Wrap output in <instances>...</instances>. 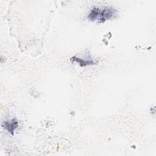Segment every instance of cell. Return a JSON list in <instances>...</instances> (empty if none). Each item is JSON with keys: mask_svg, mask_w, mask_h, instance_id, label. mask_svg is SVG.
Returning a JSON list of instances; mask_svg holds the SVG:
<instances>
[{"mask_svg": "<svg viewBox=\"0 0 156 156\" xmlns=\"http://www.w3.org/2000/svg\"><path fill=\"white\" fill-rule=\"evenodd\" d=\"M116 10L112 7H104L102 9L94 7L88 15V18L90 21L98 20L102 23L112 18L116 15Z\"/></svg>", "mask_w": 156, "mask_h": 156, "instance_id": "1", "label": "cell"}, {"mask_svg": "<svg viewBox=\"0 0 156 156\" xmlns=\"http://www.w3.org/2000/svg\"><path fill=\"white\" fill-rule=\"evenodd\" d=\"M71 62H77L81 66H85L87 65H91L95 63V62L92 60H84L76 57H73L71 59Z\"/></svg>", "mask_w": 156, "mask_h": 156, "instance_id": "3", "label": "cell"}, {"mask_svg": "<svg viewBox=\"0 0 156 156\" xmlns=\"http://www.w3.org/2000/svg\"><path fill=\"white\" fill-rule=\"evenodd\" d=\"M2 126L8 132L13 133V131L18 126V122L16 119L7 120L3 122Z\"/></svg>", "mask_w": 156, "mask_h": 156, "instance_id": "2", "label": "cell"}]
</instances>
